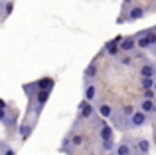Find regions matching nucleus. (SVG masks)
<instances>
[{"mask_svg": "<svg viewBox=\"0 0 156 155\" xmlns=\"http://www.w3.org/2000/svg\"><path fill=\"white\" fill-rule=\"evenodd\" d=\"M146 121H148V115L142 109H134L129 115V127H142V125H146Z\"/></svg>", "mask_w": 156, "mask_h": 155, "instance_id": "nucleus-1", "label": "nucleus"}, {"mask_svg": "<svg viewBox=\"0 0 156 155\" xmlns=\"http://www.w3.org/2000/svg\"><path fill=\"white\" fill-rule=\"evenodd\" d=\"M136 46L140 48V50H148V48L156 46V34L154 32H144V34H140L136 38Z\"/></svg>", "mask_w": 156, "mask_h": 155, "instance_id": "nucleus-2", "label": "nucleus"}, {"mask_svg": "<svg viewBox=\"0 0 156 155\" xmlns=\"http://www.w3.org/2000/svg\"><path fill=\"white\" fill-rule=\"evenodd\" d=\"M79 113H81V119H91V117L95 115V108L91 105V101L83 100L79 104Z\"/></svg>", "mask_w": 156, "mask_h": 155, "instance_id": "nucleus-3", "label": "nucleus"}, {"mask_svg": "<svg viewBox=\"0 0 156 155\" xmlns=\"http://www.w3.org/2000/svg\"><path fill=\"white\" fill-rule=\"evenodd\" d=\"M134 48H136V38H134V36L121 38V42H119V50L121 52H133Z\"/></svg>", "mask_w": 156, "mask_h": 155, "instance_id": "nucleus-4", "label": "nucleus"}, {"mask_svg": "<svg viewBox=\"0 0 156 155\" xmlns=\"http://www.w3.org/2000/svg\"><path fill=\"white\" fill-rule=\"evenodd\" d=\"M140 109L146 113V115H156V101L154 100H148V97H142Z\"/></svg>", "mask_w": 156, "mask_h": 155, "instance_id": "nucleus-5", "label": "nucleus"}, {"mask_svg": "<svg viewBox=\"0 0 156 155\" xmlns=\"http://www.w3.org/2000/svg\"><path fill=\"white\" fill-rule=\"evenodd\" d=\"M83 92H85V100L87 101H95V97H97V84H93V80H87Z\"/></svg>", "mask_w": 156, "mask_h": 155, "instance_id": "nucleus-6", "label": "nucleus"}, {"mask_svg": "<svg viewBox=\"0 0 156 155\" xmlns=\"http://www.w3.org/2000/svg\"><path fill=\"white\" fill-rule=\"evenodd\" d=\"M121 38H122V36H117L115 40H109V42L105 44V52L109 56H117L119 52H121V50H119V42H121Z\"/></svg>", "mask_w": 156, "mask_h": 155, "instance_id": "nucleus-7", "label": "nucleus"}, {"mask_svg": "<svg viewBox=\"0 0 156 155\" xmlns=\"http://www.w3.org/2000/svg\"><path fill=\"white\" fill-rule=\"evenodd\" d=\"M138 72H140V78H154L156 76V66L154 64H142Z\"/></svg>", "mask_w": 156, "mask_h": 155, "instance_id": "nucleus-8", "label": "nucleus"}, {"mask_svg": "<svg viewBox=\"0 0 156 155\" xmlns=\"http://www.w3.org/2000/svg\"><path fill=\"white\" fill-rule=\"evenodd\" d=\"M129 20H140V18H144V8L142 6H133L129 10V16H126Z\"/></svg>", "mask_w": 156, "mask_h": 155, "instance_id": "nucleus-9", "label": "nucleus"}, {"mask_svg": "<svg viewBox=\"0 0 156 155\" xmlns=\"http://www.w3.org/2000/svg\"><path fill=\"white\" fill-rule=\"evenodd\" d=\"M99 137H101V141H107V139H113V127L111 125H101V129H99Z\"/></svg>", "mask_w": 156, "mask_h": 155, "instance_id": "nucleus-10", "label": "nucleus"}, {"mask_svg": "<svg viewBox=\"0 0 156 155\" xmlns=\"http://www.w3.org/2000/svg\"><path fill=\"white\" fill-rule=\"evenodd\" d=\"M51 89H40L38 92V97H36V101H38V108H44V104L48 101V97H50Z\"/></svg>", "mask_w": 156, "mask_h": 155, "instance_id": "nucleus-11", "label": "nucleus"}, {"mask_svg": "<svg viewBox=\"0 0 156 155\" xmlns=\"http://www.w3.org/2000/svg\"><path fill=\"white\" fill-rule=\"evenodd\" d=\"M136 151L138 153H148L150 151V141L148 139H138L136 141Z\"/></svg>", "mask_w": 156, "mask_h": 155, "instance_id": "nucleus-12", "label": "nucleus"}, {"mask_svg": "<svg viewBox=\"0 0 156 155\" xmlns=\"http://www.w3.org/2000/svg\"><path fill=\"white\" fill-rule=\"evenodd\" d=\"M99 115L105 117V119H109V117L113 115V108H111L109 104H101L99 105Z\"/></svg>", "mask_w": 156, "mask_h": 155, "instance_id": "nucleus-13", "label": "nucleus"}, {"mask_svg": "<svg viewBox=\"0 0 156 155\" xmlns=\"http://www.w3.org/2000/svg\"><path fill=\"white\" fill-rule=\"evenodd\" d=\"M32 131H34V125H30V123L20 125V135H22V139H28V137L32 135Z\"/></svg>", "mask_w": 156, "mask_h": 155, "instance_id": "nucleus-14", "label": "nucleus"}, {"mask_svg": "<svg viewBox=\"0 0 156 155\" xmlns=\"http://www.w3.org/2000/svg\"><path fill=\"white\" fill-rule=\"evenodd\" d=\"M36 88H40V89H51L53 88V80H51V78H44V80L36 81Z\"/></svg>", "mask_w": 156, "mask_h": 155, "instance_id": "nucleus-15", "label": "nucleus"}, {"mask_svg": "<svg viewBox=\"0 0 156 155\" xmlns=\"http://www.w3.org/2000/svg\"><path fill=\"white\" fill-rule=\"evenodd\" d=\"M115 155H130V145H129V143L117 145V149H115Z\"/></svg>", "mask_w": 156, "mask_h": 155, "instance_id": "nucleus-16", "label": "nucleus"}, {"mask_svg": "<svg viewBox=\"0 0 156 155\" xmlns=\"http://www.w3.org/2000/svg\"><path fill=\"white\" fill-rule=\"evenodd\" d=\"M95 76H97V66L95 64H89V66L85 68V80H93Z\"/></svg>", "mask_w": 156, "mask_h": 155, "instance_id": "nucleus-17", "label": "nucleus"}, {"mask_svg": "<svg viewBox=\"0 0 156 155\" xmlns=\"http://www.w3.org/2000/svg\"><path fill=\"white\" fill-rule=\"evenodd\" d=\"M140 85H142V89H150L154 85V78H142Z\"/></svg>", "mask_w": 156, "mask_h": 155, "instance_id": "nucleus-18", "label": "nucleus"}, {"mask_svg": "<svg viewBox=\"0 0 156 155\" xmlns=\"http://www.w3.org/2000/svg\"><path fill=\"white\" fill-rule=\"evenodd\" d=\"M103 149H105V151H113V149H115V141L113 139L103 141Z\"/></svg>", "mask_w": 156, "mask_h": 155, "instance_id": "nucleus-19", "label": "nucleus"}, {"mask_svg": "<svg viewBox=\"0 0 156 155\" xmlns=\"http://www.w3.org/2000/svg\"><path fill=\"white\" fill-rule=\"evenodd\" d=\"M4 8H6V10H4V16H10V14H12V10H14V4L8 0V2L4 4Z\"/></svg>", "mask_w": 156, "mask_h": 155, "instance_id": "nucleus-20", "label": "nucleus"}, {"mask_svg": "<svg viewBox=\"0 0 156 155\" xmlns=\"http://www.w3.org/2000/svg\"><path fill=\"white\" fill-rule=\"evenodd\" d=\"M71 143L75 145V147H79V145L83 143V137H81V135H73V137H71Z\"/></svg>", "mask_w": 156, "mask_h": 155, "instance_id": "nucleus-21", "label": "nucleus"}, {"mask_svg": "<svg viewBox=\"0 0 156 155\" xmlns=\"http://www.w3.org/2000/svg\"><path fill=\"white\" fill-rule=\"evenodd\" d=\"M133 112H134V105H125V108H122V115H126V117H129Z\"/></svg>", "mask_w": 156, "mask_h": 155, "instance_id": "nucleus-22", "label": "nucleus"}, {"mask_svg": "<svg viewBox=\"0 0 156 155\" xmlns=\"http://www.w3.org/2000/svg\"><path fill=\"white\" fill-rule=\"evenodd\" d=\"M144 97H148V100H154V97H156L154 89H152V88H150V89H144Z\"/></svg>", "mask_w": 156, "mask_h": 155, "instance_id": "nucleus-23", "label": "nucleus"}, {"mask_svg": "<svg viewBox=\"0 0 156 155\" xmlns=\"http://www.w3.org/2000/svg\"><path fill=\"white\" fill-rule=\"evenodd\" d=\"M0 121H2V123L6 121V109H0Z\"/></svg>", "mask_w": 156, "mask_h": 155, "instance_id": "nucleus-24", "label": "nucleus"}, {"mask_svg": "<svg viewBox=\"0 0 156 155\" xmlns=\"http://www.w3.org/2000/svg\"><path fill=\"white\" fill-rule=\"evenodd\" d=\"M0 109H8V104L4 100H0Z\"/></svg>", "mask_w": 156, "mask_h": 155, "instance_id": "nucleus-25", "label": "nucleus"}, {"mask_svg": "<svg viewBox=\"0 0 156 155\" xmlns=\"http://www.w3.org/2000/svg\"><path fill=\"white\" fill-rule=\"evenodd\" d=\"M121 62H122V64H125V66H129V64H130V58H122V60H121Z\"/></svg>", "mask_w": 156, "mask_h": 155, "instance_id": "nucleus-26", "label": "nucleus"}, {"mask_svg": "<svg viewBox=\"0 0 156 155\" xmlns=\"http://www.w3.org/2000/svg\"><path fill=\"white\" fill-rule=\"evenodd\" d=\"M6 155H14V151H12V149H8V151H6Z\"/></svg>", "mask_w": 156, "mask_h": 155, "instance_id": "nucleus-27", "label": "nucleus"}, {"mask_svg": "<svg viewBox=\"0 0 156 155\" xmlns=\"http://www.w3.org/2000/svg\"><path fill=\"white\" fill-rule=\"evenodd\" d=\"M152 89H154V93H156V78H154V85H152Z\"/></svg>", "mask_w": 156, "mask_h": 155, "instance_id": "nucleus-28", "label": "nucleus"}, {"mask_svg": "<svg viewBox=\"0 0 156 155\" xmlns=\"http://www.w3.org/2000/svg\"><path fill=\"white\" fill-rule=\"evenodd\" d=\"M125 2H126V4H129V2H130V0H125Z\"/></svg>", "mask_w": 156, "mask_h": 155, "instance_id": "nucleus-29", "label": "nucleus"}, {"mask_svg": "<svg viewBox=\"0 0 156 155\" xmlns=\"http://www.w3.org/2000/svg\"><path fill=\"white\" fill-rule=\"evenodd\" d=\"M140 155H148V153H140Z\"/></svg>", "mask_w": 156, "mask_h": 155, "instance_id": "nucleus-30", "label": "nucleus"}]
</instances>
